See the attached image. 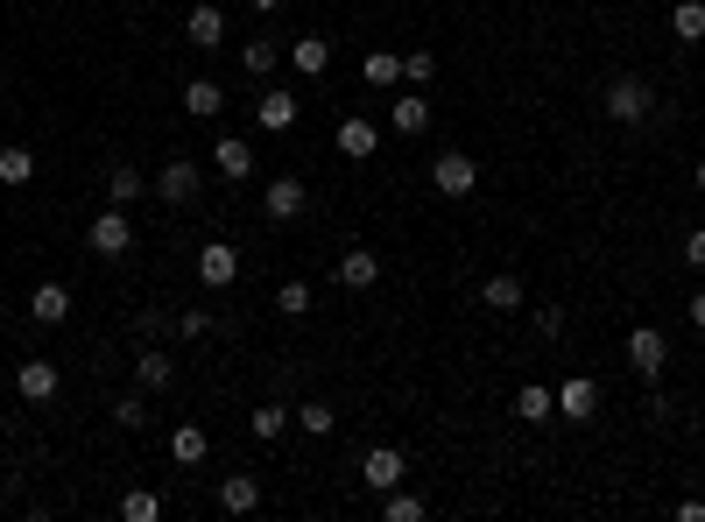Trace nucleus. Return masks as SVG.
I'll use <instances>...</instances> for the list:
<instances>
[{
	"instance_id": "obj_1",
	"label": "nucleus",
	"mask_w": 705,
	"mask_h": 522,
	"mask_svg": "<svg viewBox=\"0 0 705 522\" xmlns=\"http://www.w3.org/2000/svg\"><path fill=\"white\" fill-rule=\"evenodd\" d=\"M430 191H438V198H473L479 191V162L466 156V148H445V156L430 162Z\"/></svg>"
},
{
	"instance_id": "obj_2",
	"label": "nucleus",
	"mask_w": 705,
	"mask_h": 522,
	"mask_svg": "<svg viewBox=\"0 0 705 522\" xmlns=\"http://www.w3.org/2000/svg\"><path fill=\"white\" fill-rule=\"evenodd\" d=\"M656 113V93L642 78H607V121H621V128H642Z\"/></svg>"
},
{
	"instance_id": "obj_3",
	"label": "nucleus",
	"mask_w": 705,
	"mask_h": 522,
	"mask_svg": "<svg viewBox=\"0 0 705 522\" xmlns=\"http://www.w3.org/2000/svg\"><path fill=\"white\" fill-rule=\"evenodd\" d=\"M85 241H93V255H99V262H120V255H134V227H127V205H107V213L93 219V233H85Z\"/></svg>"
},
{
	"instance_id": "obj_4",
	"label": "nucleus",
	"mask_w": 705,
	"mask_h": 522,
	"mask_svg": "<svg viewBox=\"0 0 705 522\" xmlns=\"http://www.w3.org/2000/svg\"><path fill=\"white\" fill-rule=\"evenodd\" d=\"M664 361H670V339L656 332V325H635V332H628V367H635L642 381H656V375H664Z\"/></svg>"
},
{
	"instance_id": "obj_5",
	"label": "nucleus",
	"mask_w": 705,
	"mask_h": 522,
	"mask_svg": "<svg viewBox=\"0 0 705 522\" xmlns=\"http://www.w3.org/2000/svg\"><path fill=\"white\" fill-rule=\"evenodd\" d=\"M360 481H367L374 495H388V487H402V481H410V459H402L396 445H374V452L360 459Z\"/></svg>"
},
{
	"instance_id": "obj_6",
	"label": "nucleus",
	"mask_w": 705,
	"mask_h": 522,
	"mask_svg": "<svg viewBox=\"0 0 705 522\" xmlns=\"http://www.w3.org/2000/svg\"><path fill=\"white\" fill-rule=\"evenodd\" d=\"M57 389H64L57 361H22V367H14V396H22V402H57Z\"/></svg>"
},
{
	"instance_id": "obj_7",
	"label": "nucleus",
	"mask_w": 705,
	"mask_h": 522,
	"mask_svg": "<svg viewBox=\"0 0 705 522\" xmlns=\"http://www.w3.org/2000/svg\"><path fill=\"white\" fill-rule=\"evenodd\" d=\"M374 282H381V255H374V247H347V255H339V290H353V296H367Z\"/></svg>"
},
{
	"instance_id": "obj_8",
	"label": "nucleus",
	"mask_w": 705,
	"mask_h": 522,
	"mask_svg": "<svg viewBox=\"0 0 705 522\" xmlns=\"http://www.w3.org/2000/svg\"><path fill=\"white\" fill-rule=\"evenodd\" d=\"M198 184H205L198 162H184V156L156 170V198H162V205H191V198H198Z\"/></svg>"
},
{
	"instance_id": "obj_9",
	"label": "nucleus",
	"mask_w": 705,
	"mask_h": 522,
	"mask_svg": "<svg viewBox=\"0 0 705 522\" xmlns=\"http://www.w3.org/2000/svg\"><path fill=\"white\" fill-rule=\"evenodd\" d=\"M198 282H205V290H227V282H240V247L205 241L198 247Z\"/></svg>"
},
{
	"instance_id": "obj_10",
	"label": "nucleus",
	"mask_w": 705,
	"mask_h": 522,
	"mask_svg": "<svg viewBox=\"0 0 705 522\" xmlns=\"http://www.w3.org/2000/svg\"><path fill=\"white\" fill-rule=\"evenodd\" d=\"M558 416H572V424H593V416H599V381H593V375L558 381Z\"/></svg>"
},
{
	"instance_id": "obj_11",
	"label": "nucleus",
	"mask_w": 705,
	"mask_h": 522,
	"mask_svg": "<svg viewBox=\"0 0 705 522\" xmlns=\"http://www.w3.org/2000/svg\"><path fill=\"white\" fill-rule=\"evenodd\" d=\"M184 43H191V50H219V43H227V14H219L212 0H205V8H191L184 14Z\"/></svg>"
},
{
	"instance_id": "obj_12",
	"label": "nucleus",
	"mask_w": 705,
	"mask_h": 522,
	"mask_svg": "<svg viewBox=\"0 0 705 522\" xmlns=\"http://www.w3.org/2000/svg\"><path fill=\"white\" fill-rule=\"evenodd\" d=\"M332 148H339V156H353V162H367L374 148H381V128L360 121V113H347V121H339V134H332Z\"/></svg>"
},
{
	"instance_id": "obj_13",
	"label": "nucleus",
	"mask_w": 705,
	"mask_h": 522,
	"mask_svg": "<svg viewBox=\"0 0 705 522\" xmlns=\"http://www.w3.org/2000/svg\"><path fill=\"white\" fill-rule=\"evenodd\" d=\"M479 304H487L494 318H515V311H522V276H515V268L487 276V282H479Z\"/></svg>"
},
{
	"instance_id": "obj_14",
	"label": "nucleus",
	"mask_w": 705,
	"mask_h": 522,
	"mask_svg": "<svg viewBox=\"0 0 705 522\" xmlns=\"http://www.w3.org/2000/svg\"><path fill=\"white\" fill-rule=\"evenodd\" d=\"M184 113L191 121H219V113H227V85L219 78H184Z\"/></svg>"
},
{
	"instance_id": "obj_15",
	"label": "nucleus",
	"mask_w": 705,
	"mask_h": 522,
	"mask_svg": "<svg viewBox=\"0 0 705 522\" xmlns=\"http://www.w3.org/2000/svg\"><path fill=\"white\" fill-rule=\"evenodd\" d=\"M212 170L233 177V184H247V177H254V148L240 142V134H219V142H212Z\"/></svg>"
},
{
	"instance_id": "obj_16",
	"label": "nucleus",
	"mask_w": 705,
	"mask_h": 522,
	"mask_svg": "<svg viewBox=\"0 0 705 522\" xmlns=\"http://www.w3.org/2000/svg\"><path fill=\"white\" fill-rule=\"evenodd\" d=\"M219 509L227 515H254L262 509V481H254V473H227V481H219Z\"/></svg>"
},
{
	"instance_id": "obj_17",
	"label": "nucleus",
	"mask_w": 705,
	"mask_h": 522,
	"mask_svg": "<svg viewBox=\"0 0 705 522\" xmlns=\"http://www.w3.org/2000/svg\"><path fill=\"white\" fill-rule=\"evenodd\" d=\"M254 121H262L268 134H282V128H296V93H282V85H268L262 99H254Z\"/></svg>"
},
{
	"instance_id": "obj_18",
	"label": "nucleus",
	"mask_w": 705,
	"mask_h": 522,
	"mask_svg": "<svg viewBox=\"0 0 705 522\" xmlns=\"http://www.w3.org/2000/svg\"><path fill=\"white\" fill-rule=\"evenodd\" d=\"M388 128H396V134H424V128H430V99L416 93V85H410V93H396V107H388Z\"/></svg>"
},
{
	"instance_id": "obj_19",
	"label": "nucleus",
	"mask_w": 705,
	"mask_h": 522,
	"mask_svg": "<svg viewBox=\"0 0 705 522\" xmlns=\"http://www.w3.org/2000/svg\"><path fill=\"white\" fill-rule=\"evenodd\" d=\"M28 318H36V325H64V318H71V290H64V282H36V296H28Z\"/></svg>"
},
{
	"instance_id": "obj_20",
	"label": "nucleus",
	"mask_w": 705,
	"mask_h": 522,
	"mask_svg": "<svg viewBox=\"0 0 705 522\" xmlns=\"http://www.w3.org/2000/svg\"><path fill=\"white\" fill-rule=\"evenodd\" d=\"M134 381H142L148 396H156V389H170V381H177V361H170L162 347H142V353H134Z\"/></svg>"
},
{
	"instance_id": "obj_21",
	"label": "nucleus",
	"mask_w": 705,
	"mask_h": 522,
	"mask_svg": "<svg viewBox=\"0 0 705 522\" xmlns=\"http://www.w3.org/2000/svg\"><path fill=\"white\" fill-rule=\"evenodd\" d=\"M262 213L276 219V227H282V219H296V213H304V184H296V177H276V184L262 191Z\"/></svg>"
},
{
	"instance_id": "obj_22",
	"label": "nucleus",
	"mask_w": 705,
	"mask_h": 522,
	"mask_svg": "<svg viewBox=\"0 0 705 522\" xmlns=\"http://www.w3.org/2000/svg\"><path fill=\"white\" fill-rule=\"evenodd\" d=\"M0 184H8V191L36 184V148H28V142H8V148H0Z\"/></svg>"
},
{
	"instance_id": "obj_23",
	"label": "nucleus",
	"mask_w": 705,
	"mask_h": 522,
	"mask_svg": "<svg viewBox=\"0 0 705 522\" xmlns=\"http://www.w3.org/2000/svg\"><path fill=\"white\" fill-rule=\"evenodd\" d=\"M290 64H296V78H325V64H332V43H325V36H296V43H290Z\"/></svg>"
},
{
	"instance_id": "obj_24",
	"label": "nucleus",
	"mask_w": 705,
	"mask_h": 522,
	"mask_svg": "<svg viewBox=\"0 0 705 522\" xmlns=\"http://www.w3.org/2000/svg\"><path fill=\"white\" fill-rule=\"evenodd\" d=\"M515 416H522V424H550V416H558V389H544V381H522Z\"/></svg>"
},
{
	"instance_id": "obj_25",
	"label": "nucleus",
	"mask_w": 705,
	"mask_h": 522,
	"mask_svg": "<svg viewBox=\"0 0 705 522\" xmlns=\"http://www.w3.org/2000/svg\"><path fill=\"white\" fill-rule=\"evenodd\" d=\"M290 424H296V410H290V402H262V410L247 416V430H254V438H262V445H276V438H282V430H290Z\"/></svg>"
},
{
	"instance_id": "obj_26",
	"label": "nucleus",
	"mask_w": 705,
	"mask_h": 522,
	"mask_svg": "<svg viewBox=\"0 0 705 522\" xmlns=\"http://www.w3.org/2000/svg\"><path fill=\"white\" fill-rule=\"evenodd\" d=\"M205 452H212V438H205L198 424H177L170 430V459H177V466H205Z\"/></svg>"
},
{
	"instance_id": "obj_27",
	"label": "nucleus",
	"mask_w": 705,
	"mask_h": 522,
	"mask_svg": "<svg viewBox=\"0 0 705 522\" xmlns=\"http://www.w3.org/2000/svg\"><path fill=\"white\" fill-rule=\"evenodd\" d=\"M360 78H367L374 93H396V85H402V57H396V50H367V64H360Z\"/></svg>"
},
{
	"instance_id": "obj_28",
	"label": "nucleus",
	"mask_w": 705,
	"mask_h": 522,
	"mask_svg": "<svg viewBox=\"0 0 705 522\" xmlns=\"http://www.w3.org/2000/svg\"><path fill=\"white\" fill-rule=\"evenodd\" d=\"M670 36L678 43H705V0H678V8H670Z\"/></svg>"
},
{
	"instance_id": "obj_29",
	"label": "nucleus",
	"mask_w": 705,
	"mask_h": 522,
	"mask_svg": "<svg viewBox=\"0 0 705 522\" xmlns=\"http://www.w3.org/2000/svg\"><path fill=\"white\" fill-rule=\"evenodd\" d=\"M296 430H304V438H332V430H339L332 402H296Z\"/></svg>"
},
{
	"instance_id": "obj_30",
	"label": "nucleus",
	"mask_w": 705,
	"mask_h": 522,
	"mask_svg": "<svg viewBox=\"0 0 705 522\" xmlns=\"http://www.w3.org/2000/svg\"><path fill=\"white\" fill-rule=\"evenodd\" d=\"M142 191H148V177L134 170V162H120V170L107 177V198H113V205H134V198H142Z\"/></svg>"
},
{
	"instance_id": "obj_31",
	"label": "nucleus",
	"mask_w": 705,
	"mask_h": 522,
	"mask_svg": "<svg viewBox=\"0 0 705 522\" xmlns=\"http://www.w3.org/2000/svg\"><path fill=\"white\" fill-rule=\"evenodd\" d=\"M381 515L388 522H424V501H416L410 487H388V495H381Z\"/></svg>"
},
{
	"instance_id": "obj_32",
	"label": "nucleus",
	"mask_w": 705,
	"mask_h": 522,
	"mask_svg": "<svg viewBox=\"0 0 705 522\" xmlns=\"http://www.w3.org/2000/svg\"><path fill=\"white\" fill-rule=\"evenodd\" d=\"M276 57H282L276 43H268V36H254L247 50H240V64H247V78H268V71H276Z\"/></svg>"
},
{
	"instance_id": "obj_33",
	"label": "nucleus",
	"mask_w": 705,
	"mask_h": 522,
	"mask_svg": "<svg viewBox=\"0 0 705 522\" xmlns=\"http://www.w3.org/2000/svg\"><path fill=\"white\" fill-rule=\"evenodd\" d=\"M311 304H318V296H311V282H282V290H276V311H282V318H304Z\"/></svg>"
},
{
	"instance_id": "obj_34",
	"label": "nucleus",
	"mask_w": 705,
	"mask_h": 522,
	"mask_svg": "<svg viewBox=\"0 0 705 522\" xmlns=\"http://www.w3.org/2000/svg\"><path fill=\"white\" fill-rule=\"evenodd\" d=\"M120 515H127V522H156V515H162V501L148 495V487H127V501H120Z\"/></svg>"
},
{
	"instance_id": "obj_35",
	"label": "nucleus",
	"mask_w": 705,
	"mask_h": 522,
	"mask_svg": "<svg viewBox=\"0 0 705 522\" xmlns=\"http://www.w3.org/2000/svg\"><path fill=\"white\" fill-rule=\"evenodd\" d=\"M113 424H120V430H148V402H142V396H120V402H113Z\"/></svg>"
},
{
	"instance_id": "obj_36",
	"label": "nucleus",
	"mask_w": 705,
	"mask_h": 522,
	"mask_svg": "<svg viewBox=\"0 0 705 522\" xmlns=\"http://www.w3.org/2000/svg\"><path fill=\"white\" fill-rule=\"evenodd\" d=\"M402 78H410V85H430V78H438V57H430V50H410V57H402Z\"/></svg>"
},
{
	"instance_id": "obj_37",
	"label": "nucleus",
	"mask_w": 705,
	"mask_h": 522,
	"mask_svg": "<svg viewBox=\"0 0 705 522\" xmlns=\"http://www.w3.org/2000/svg\"><path fill=\"white\" fill-rule=\"evenodd\" d=\"M177 332H184V339H205V332H212V311H177Z\"/></svg>"
},
{
	"instance_id": "obj_38",
	"label": "nucleus",
	"mask_w": 705,
	"mask_h": 522,
	"mask_svg": "<svg viewBox=\"0 0 705 522\" xmlns=\"http://www.w3.org/2000/svg\"><path fill=\"white\" fill-rule=\"evenodd\" d=\"M536 332L558 339V332H564V304H544V311H536Z\"/></svg>"
},
{
	"instance_id": "obj_39",
	"label": "nucleus",
	"mask_w": 705,
	"mask_h": 522,
	"mask_svg": "<svg viewBox=\"0 0 705 522\" xmlns=\"http://www.w3.org/2000/svg\"><path fill=\"white\" fill-rule=\"evenodd\" d=\"M684 262H692V268H705V227H692V233H684Z\"/></svg>"
},
{
	"instance_id": "obj_40",
	"label": "nucleus",
	"mask_w": 705,
	"mask_h": 522,
	"mask_svg": "<svg viewBox=\"0 0 705 522\" xmlns=\"http://www.w3.org/2000/svg\"><path fill=\"white\" fill-rule=\"evenodd\" d=\"M684 311H692V325L705 332V290H692V304H684Z\"/></svg>"
},
{
	"instance_id": "obj_41",
	"label": "nucleus",
	"mask_w": 705,
	"mask_h": 522,
	"mask_svg": "<svg viewBox=\"0 0 705 522\" xmlns=\"http://www.w3.org/2000/svg\"><path fill=\"white\" fill-rule=\"evenodd\" d=\"M254 8H262V14H276V8H282V0H254Z\"/></svg>"
},
{
	"instance_id": "obj_42",
	"label": "nucleus",
	"mask_w": 705,
	"mask_h": 522,
	"mask_svg": "<svg viewBox=\"0 0 705 522\" xmlns=\"http://www.w3.org/2000/svg\"><path fill=\"white\" fill-rule=\"evenodd\" d=\"M692 184H698V198H705V162H698V177H692Z\"/></svg>"
},
{
	"instance_id": "obj_43",
	"label": "nucleus",
	"mask_w": 705,
	"mask_h": 522,
	"mask_svg": "<svg viewBox=\"0 0 705 522\" xmlns=\"http://www.w3.org/2000/svg\"><path fill=\"white\" fill-rule=\"evenodd\" d=\"M0 318H8V304H0Z\"/></svg>"
}]
</instances>
